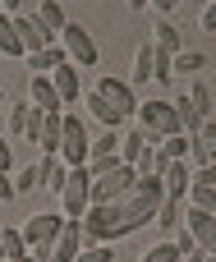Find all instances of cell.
Segmentation results:
<instances>
[{"mask_svg":"<svg viewBox=\"0 0 216 262\" xmlns=\"http://www.w3.org/2000/svg\"><path fill=\"white\" fill-rule=\"evenodd\" d=\"M180 5H184V0H147V9H157L161 18H170V14H175Z\"/></svg>","mask_w":216,"mask_h":262,"instance_id":"obj_33","label":"cell"},{"mask_svg":"<svg viewBox=\"0 0 216 262\" xmlns=\"http://www.w3.org/2000/svg\"><path fill=\"white\" fill-rule=\"evenodd\" d=\"M189 175H193V170H189V161H170V166L161 170V189H166V198H170V203H184V193H189V184H193Z\"/></svg>","mask_w":216,"mask_h":262,"instance_id":"obj_13","label":"cell"},{"mask_svg":"<svg viewBox=\"0 0 216 262\" xmlns=\"http://www.w3.org/2000/svg\"><path fill=\"white\" fill-rule=\"evenodd\" d=\"M9 198H18V193H14V180H9V170H0V203H9Z\"/></svg>","mask_w":216,"mask_h":262,"instance_id":"obj_35","label":"cell"},{"mask_svg":"<svg viewBox=\"0 0 216 262\" xmlns=\"http://www.w3.org/2000/svg\"><path fill=\"white\" fill-rule=\"evenodd\" d=\"M60 51H64V60L74 64V69H92L97 60H101V51H97V41H92V32L83 28V23H64V32H60Z\"/></svg>","mask_w":216,"mask_h":262,"instance_id":"obj_4","label":"cell"},{"mask_svg":"<svg viewBox=\"0 0 216 262\" xmlns=\"http://www.w3.org/2000/svg\"><path fill=\"white\" fill-rule=\"evenodd\" d=\"M14 37H18V46H23V60H28V55H37L41 46H51L46 28H41L32 14H14Z\"/></svg>","mask_w":216,"mask_h":262,"instance_id":"obj_9","label":"cell"},{"mask_svg":"<svg viewBox=\"0 0 216 262\" xmlns=\"http://www.w3.org/2000/svg\"><path fill=\"white\" fill-rule=\"evenodd\" d=\"M134 120H138V129H147L157 143L170 138V134H184V129H180V115H175V101H138Z\"/></svg>","mask_w":216,"mask_h":262,"instance_id":"obj_5","label":"cell"},{"mask_svg":"<svg viewBox=\"0 0 216 262\" xmlns=\"http://www.w3.org/2000/svg\"><path fill=\"white\" fill-rule=\"evenodd\" d=\"M28 115H32L28 97H23V101H9V111H5V138H23V129H28Z\"/></svg>","mask_w":216,"mask_h":262,"instance_id":"obj_20","label":"cell"},{"mask_svg":"<svg viewBox=\"0 0 216 262\" xmlns=\"http://www.w3.org/2000/svg\"><path fill=\"white\" fill-rule=\"evenodd\" d=\"M189 180H193V189H216V166H198Z\"/></svg>","mask_w":216,"mask_h":262,"instance_id":"obj_32","label":"cell"},{"mask_svg":"<svg viewBox=\"0 0 216 262\" xmlns=\"http://www.w3.org/2000/svg\"><path fill=\"white\" fill-rule=\"evenodd\" d=\"M32 18L46 28V37H51V41H60V32H64V23H69V18H64V5H60V0H41Z\"/></svg>","mask_w":216,"mask_h":262,"instance_id":"obj_17","label":"cell"},{"mask_svg":"<svg viewBox=\"0 0 216 262\" xmlns=\"http://www.w3.org/2000/svg\"><path fill=\"white\" fill-rule=\"evenodd\" d=\"M152 46H157L161 55H170V60H175V55L184 51V32H180L170 18H157V23H152Z\"/></svg>","mask_w":216,"mask_h":262,"instance_id":"obj_14","label":"cell"},{"mask_svg":"<svg viewBox=\"0 0 216 262\" xmlns=\"http://www.w3.org/2000/svg\"><path fill=\"white\" fill-rule=\"evenodd\" d=\"M92 92L115 111V115H124V120H134V111H138V92L129 88V78H111V74H101L97 83H92Z\"/></svg>","mask_w":216,"mask_h":262,"instance_id":"obj_7","label":"cell"},{"mask_svg":"<svg viewBox=\"0 0 216 262\" xmlns=\"http://www.w3.org/2000/svg\"><path fill=\"white\" fill-rule=\"evenodd\" d=\"M83 106H88V115H92L101 129H120V124H124V115H115V111H111L97 92H83Z\"/></svg>","mask_w":216,"mask_h":262,"instance_id":"obj_19","label":"cell"},{"mask_svg":"<svg viewBox=\"0 0 216 262\" xmlns=\"http://www.w3.org/2000/svg\"><path fill=\"white\" fill-rule=\"evenodd\" d=\"M189 157H198V166H216V120H203L189 134Z\"/></svg>","mask_w":216,"mask_h":262,"instance_id":"obj_12","label":"cell"},{"mask_svg":"<svg viewBox=\"0 0 216 262\" xmlns=\"http://www.w3.org/2000/svg\"><path fill=\"white\" fill-rule=\"evenodd\" d=\"M184 101L193 106V115H198V120H212V92H207V83H189Z\"/></svg>","mask_w":216,"mask_h":262,"instance_id":"obj_26","label":"cell"},{"mask_svg":"<svg viewBox=\"0 0 216 262\" xmlns=\"http://www.w3.org/2000/svg\"><path fill=\"white\" fill-rule=\"evenodd\" d=\"M207 5H216V0H207Z\"/></svg>","mask_w":216,"mask_h":262,"instance_id":"obj_41","label":"cell"},{"mask_svg":"<svg viewBox=\"0 0 216 262\" xmlns=\"http://www.w3.org/2000/svg\"><path fill=\"white\" fill-rule=\"evenodd\" d=\"M14 175V193H32L37 189V175H32V166H23V170H9Z\"/></svg>","mask_w":216,"mask_h":262,"instance_id":"obj_31","label":"cell"},{"mask_svg":"<svg viewBox=\"0 0 216 262\" xmlns=\"http://www.w3.org/2000/svg\"><path fill=\"white\" fill-rule=\"evenodd\" d=\"M28 106H32V111H41V115H60V111H64L46 74H32V78H28Z\"/></svg>","mask_w":216,"mask_h":262,"instance_id":"obj_10","label":"cell"},{"mask_svg":"<svg viewBox=\"0 0 216 262\" xmlns=\"http://www.w3.org/2000/svg\"><path fill=\"white\" fill-rule=\"evenodd\" d=\"M152 55H157V46H152V41H143V46L134 51V69H129V88H134V92L152 83Z\"/></svg>","mask_w":216,"mask_h":262,"instance_id":"obj_18","label":"cell"},{"mask_svg":"<svg viewBox=\"0 0 216 262\" xmlns=\"http://www.w3.org/2000/svg\"><path fill=\"white\" fill-rule=\"evenodd\" d=\"M170 78H175V60L157 51V55H152V83H170Z\"/></svg>","mask_w":216,"mask_h":262,"instance_id":"obj_30","label":"cell"},{"mask_svg":"<svg viewBox=\"0 0 216 262\" xmlns=\"http://www.w3.org/2000/svg\"><path fill=\"white\" fill-rule=\"evenodd\" d=\"M203 64H207L203 51H180V55H175V78H184V74H203Z\"/></svg>","mask_w":216,"mask_h":262,"instance_id":"obj_28","label":"cell"},{"mask_svg":"<svg viewBox=\"0 0 216 262\" xmlns=\"http://www.w3.org/2000/svg\"><path fill=\"white\" fill-rule=\"evenodd\" d=\"M88 147H92V134H88V124L74 115V111H64V129H60V161L69 166V170H78V166H88Z\"/></svg>","mask_w":216,"mask_h":262,"instance_id":"obj_3","label":"cell"},{"mask_svg":"<svg viewBox=\"0 0 216 262\" xmlns=\"http://www.w3.org/2000/svg\"><path fill=\"white\" fill-rule=\"evenodd\" d=\"M0 170H14V152H9V138L0 134Z\"/></svg>","mask_w":216,"mask_h":262,"instance_id":"obj_36","label":"cell"},{"mask_svg":"<svg viewBox=\"0 0 216 262\" xmlns=\"http://www.w3.org/2000/svg\"><path fill=\"white\" fill-rule=\"evenodd\" d=\"M0 101H5V92H0Z\"/></svg>","mask_w":216,"mask_h":262,"instance_id":"obj_40","label":"cell"},{"mask_svg":"<svg viewBox=\"0 0 216 262\" xmlns=\"http://www.w3.org/2000/svg\"><path fill=\"white\" fill-rule=\"evenodd\" d=\"M0 262H5V258H0Z\"/></svg>","mask_w":216,"mask_h":262,"instance_id":"obj_43","label":"cell"},{"mask_svg":"<svg viewBox=\"0 0 216 262\" xmlns=\"http://www.w3.org/2000/svg\"><path fill=\"white\" fill-rule=\"evenodd\" d=\"M92 170V207H111L115 198H124L134 184H138V170L124 166L120 157H101V161H88Z\"/></svg>","mask_w":216,"mask_h":262,"instance_id":"obj_1","label":"cell"},{"mask_svg":"<svg viewBox=\"0 0 216 262\" xmlns=\"http://www.w3.org/2000/svg\"><path fill=\"white\" fill-rule=\"evenodd\" d=\"M60 5H64V0H60Z\"/></svg>","mask_w":216,"mask_h":262,"instance_id":"obj_42","label":"cell"},{"mask_svg":"<svg viewBox=\"0 0 216 262\" xmlns=\"http://www.w3.org/2000/svg\"><path fill=\"white\" fill-rule=\"evenodd\" d=\"M124 5H129L134 14H143V9H147V0H124Z\"/></svg>","mask_w":216,"mask_h":262,"instance_id":"obj_38","label":"cell"},{"mask_svg":"<svg viewBox=\"0 0 216 262\" xmlns=\"http://www.w3.org/2000/svg\"><path fill=\"white\" fill-rule=\"evenodd\" d=\"M46 78H51V88H55V97H60V106H64V111H69L74 101H83V83H78V69H74L69 60H64V64H55Z\"/></svg>","mask_w":216,"mask_h":262,"instance_id":"obj_8","label":"cell"},{"mask_svg":"<svg viewBox=\"0 0 216 262\" xmlns=\"http://www.w3.org/2000/svg\"><path fill=\"white\" fill-rule=\"evenodd\" d=\"M147 143H157L147 129H120V152H115V157H120L124 166H134V161L143 157V147H147Z\"/></svg>","mask_w":216,"mask_h":262,"instance_id":"obj_16","label":"cell"},{"mask_svg":"<svg viewBox=\"0 0 216 262\" xmlns=\"http://www.w3.org/2000/svg\"><path fill=\"white\" fill-rule=\"evenodd\" d=\"M18 262H37V258H32V253H23V258H18Z\"/></svg>","mask_w":216,"mask_h":262,"instance_id":"obj_39","label":"cell"},{"mask_svg":"<svg viewBox=\"0 0 216 262\" xmlns=\"http://www.w3.org/2000/svg\"><path fill=\"white\" fill-rule=\"evenodd\" d=\"M74 262H115V249H111V244H88V239H83V249H78Z\"/></svg>","mask_w":216,"mask_h":262,"instance_id":"obj_29","label":"cell"},{"mask_svg":"<svg viewBox=\"0 0 216 262\" xmlns=\"http://www.w3.org/2000/svg\"><path fill=\"white\" fill-rule=\"evenodd\" d=\"M0 9H5L9 18H14V14H23V9H18V0H0Z\"/></svg>","mask_w":216,"mask_h":262,"instance_id":"obj_37","label":"cell"},{"mask_svg":"<svg viewBox=\"0 0 216 262\" xmlns=\"http://www.w3.org/2000/svg\"><path fill=\"white\" fill-rule=\"evenodd\" d=\"M198 28H203V32H216V5H203V14H198Z\"/></svg>","mask_w":216,"mask_h":262,"instance_id":"obj_34","label":"cell"},{"mask_svg":"<svg viewBox=\"0 0 216 262\" xmlns=\"http://www.w3.org/2000/svg\"><path fill=\"white\" fill-rule=\"evenodd\" d=\"M55 198H60V216L78 221V216L92 207V170H88V166L69 170V180H64V189H60Z\"/></svg>","mask_w":216,"mask_h":262,"instance_id":"obj_6","label":"cell"},{"mask_svg":"<svg viewBox=\"0 0 216 262\" xmlns=\"http://www.w3.org/2000/svg\"><path fill=\"white\" fill-rule=\"evenodd\" d=\"M189 249H193V239H189V230H184L180 239H161V244H152L138 262H184V253H189Z\"/></svg>","mask_w":216,"mask_h":262,"instance_id":"obj_15","label":"cell"},{"mask_svg":"<svg viewBox=\"0 0 216 262\" xmlns=\"http://www.w3.org/2000/svg\"><path fill=\"white\" fill-rule=\"evenodd\" d=\"M32 175H37V189L60 193V189H64V180H69V166H64L60 157H37V161H32Z\"/></svg>","mask_w":216,"mask_h":262,"instance_id":"obj_11","label":"cell"},{"mask_svg":"<svg viewBox=\"0 0 216 262\" xmlns=\"http://www.w3.org/2000/svg\"><path fill=\"white\" fill-rule=\"evenodd\" d=\"M157 152H161L166 166H170V161H189V134H170V138H161Z\"/></svg>","mask_w":216,"mask_h":262,"instance_id":"obj_24","label":"cell"},{"mask_svg":"<svg viewBox=\"0 0 216 262\" xmlns=\"http://www.w3.org/2000/svg\"><path fill=\"white\" fill-rule=\"evenodd\" d=\"M23 253H28L23 230H18V226H0V258H5V262H18Z\"/></svg>","mask_w":216,"mask_h":262,"instance_id":"obj_21","label":"cell"},{"mask_svg":"<svg viewBox=\"0 0 216 262\" xmlns=\"http://www.w3.org/2000/svg\"><path fill=\"white\" fill-rule=\"evenodd\" d=\"M60 226H64V216L60 212H32L18 230H23V244H28V253L37 262L51 258V249H55V239H60Z\"/></svg>","mask_w":216,"mask_h":262,"instance_id":"obj_2","label":"cell"},{"mask_svg":"<svg viewBox=\"0 0 216 262\" xmlns=\"http://www.w3.org/2000/svg\"><path fill=\"white\" fill-rule=\"evenodd\" d=\"M180 221H184V203H170V198H166V203L157 207V216H152V226H157V230H166V235H170V230H180Z\"/></svg>","mask_w":216,"mask_h":262,"instance_id":"obj_25","label":"cell"},{"mask_svg":"<svg viewBox=\"0 0 216 262\" xmlns=\"http://www.w3.org/2000/svg\"><path fill=\"white\" fill-rule=\"evenodd\" d=\"M120 152V129H101L88 147V161H101V157H115Z\"/></svg>","mask_w":216,"mask_h":262,"instance_id":"obj_23","label":"cell"},{"mask_svg":"<svg viewBox=\"0 0 216 262\" xmlns=\"http://www.w3.org/2000/svg\"><path fill=\"white\" fill-rule=\"evenodd\" d=\"M184 203H189L193 212H207V216H216V189H193V184H189Z\"/></svg>","mask_w":216,"mask_h":262,"instance_id":"obj_27","label":"cell"},{"mask_svg":"<svg viewBox=\"0 0 216 262\" xmlns=\"http://www.w3.org/2000/svg\"><path fill=\"white\" fill-rule=\"evenodd\" d=\"M55 64H64V51H60V41H51V46H41L37 55H28V69H32V74H51Z\"/></svg>","mask_w":216,"mask_h":262,"instance_id":"obj_22","label":"cell"}]
</instances>
